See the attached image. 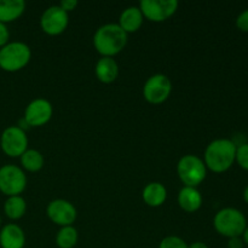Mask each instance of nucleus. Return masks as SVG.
Listing matches in <instances>:
<instances>
[{
    "label": "nucleus",
    "instance_id": "14",
    "mask_svg": "<svg viewBox=\"0 0 248 248\" xmlns=\"http://www.w3.org/2000/svg\"><path fill=\"white\" fill-rule=\"evenodd\" d=\"M177 201L182 210L188 213H194L200 210L202 206V195L196 188L184 186L179 190Z\"/></svg>",
    "mask_w": 248,
    "mask_h": 248
},
{
    "label": "nucleus",
    "instance_id": "31",
    "mask_svg": "<svg viewBox=\"0 0 248 248\" xmlns=\"http://www.w3.org/2000/svg\"><path fill=\"white\" fill-rule=\"evenodd\" d=\"M0 227H1V217H0Z\"/></svg>",
    "mask_w": 248,
    "mask_h": 248
},
{
    "label": "nucleus",
    "instance_id": "4",
    "mask_svg": "<svg viewBox=\"0 0 248 248\" xmlns=\"http://www.w3.org/2000/svg\"><path fill=\"white\" fill-rule=\"evenodd\" d=\"M31 58V47L22 41H12L0 48V68L5 72L15 73L23 69Z\"/></svg>",
    "mask_w": 248,
    "mask_h": 248
},
{
    "label": "nucleus",
    "instance_id": "25",
    "mask_svg": "<svg viewBox=\"0 0 248 248\" xmlns=\"http://www.w3.org/2000/svg\"><path fill=\"white\" fill-rule=\"evenodd\" d=\"M9 39H10L9 28L6 27V24L0 22V48L4 47L6 44H9Z\"/></svg>",
    "mask_w": 248,
    "mask_h": 248
},
{
    "label": "nucleus",
    "instance_id": "8",
    "mask_svg": "<svg viewBox=\"0 0 248 248\" xmlns=\"http://www.w3.org/2000/svg\"><path fill=\"white\" fill-rule=\"evenodd\" d=\"M178 5L177 0H142L140 10L145 19L159 23L173 16Z\"/></svg>",
    "mask_w": 248,
    "mask_h": 248
},
{
    "label": "nucleus",
    "instance_id": "2",
    "mask_svg": "<svg viewBox=\"0 0 248 248\" xmlns=\"http://www.w3.org/2000/svg\"><path fill=\"white\" fill-rule=\"evenodd\" d=\"M127 34L118 23H107L99 27L93 35V46L102 57H114L125 48Z\"/></svg>",
    "mask_w": 248,
    "mask_h": 248
},
{
    "label": "nucleus",
    "instance_id": "27",
    "mask_svg": "<svg viewBox=\"0 0 248 248\" xmlns=\"http://www.w3.org/2000/svg\"><path fill=\"white\" fill-rule=\"evenodd\" d=\"M245 244L242 237H232L228 241V248H244Z\"/></svg>",
    "mask_w": 248,
    "mask_h": 248
},
{
    "label": "nucleus",
    "instance_id": "5",
    "mask_svg": "<svg viewBox=\"0 0 248 248\" xmlns=\"http://www.w3.org/2000/svg\"><path fill=\"white\" fill-rule=\"evenodd\" d=\"M177 174L186 186L196 188L205 181L207 169L201 157L196 155H184L177 164Z\"/></svg>",
    "mask_w": 248,
    "mask_h": 248
},
{
    "label": "nucleus",
    "instance_id": "1",
    "mask_svg": "<svg viewBox=\"0 0 248 248\" xmlns=\"http://www.w3.org/2000/svg\"><path fill=\"white\" fill-rule=\"evenodd\" d=\"M237 144L228 138L215 140L206 147L203 162L206 169L215 173L227 172L234 165Z\"/></svg>",
    "mask_w": 248,
    "mask_h": 248
},
{
    "label": "nucleus",
    "instance_id": "29",
    "mask_svg": "<svg viewBox=\"0 0 248 248\" xmlns=\"http://www.w3.org/2000/svg\"><path fill=\"white\" fill-rule=\"evenodd\" d=\"M241 237H242V240H244V244L247 245V246H248V225H247L246 229H245L244 234H242Z\"/></svg>",
    "mask_w": 248,
    "mask_h": 248
},
{
    "label": "nucleus",
    "instance_id": "15",
    "mask_svg": "<svg viewBox=\"0 0 248 248\" xmlns=\"http://www.w3.org/2000/svg\"><path fill=\"white\" fill-rule=\"evenodd\" d=\"M97 79L103 84H111L119 75V65L113 57H102L94 67Z\"/></svg>",
    "mask_w": 248,
    "mask_h": 248
},
{
    "label": "nucleus",
    "instance_id": "12",
    "mask_svg": "<svg viewBox=\"0 0 248 248\" xmlns=\"http://www.w3.org/2000/svg\"><path fill=\"white\" fill-rule=\"evenodd\" d=\"M53 114L52 104L45 98H36L27 106L24 118L29 127H40L51 120Z\"/></svg>",
    "mask_w": 248,
    "mask_h": 248
},
{
    "label": "nucleus",
    "instance_id": "6",
    "mask_svg": "<svg viewBox=\"0 0 248 248\" xmlns=\"http://www.w3.org/2000/svg\"><path fill=\"white\" fill-rule=\"evenodd\" d=\"M27 186V176L16 165H4L0 167V191L4 195H21Z\"/></svg>",
    "mask_w": 248,
    "mask_h": 248
},
{
    "label": "nucleus",
    "instance_id": "24",
    "mask_svg": "<svg viewBox=\"0 0 248 248\" xmlns=\"http://www.w3.org/2000/svg\"><path fill=\"white\" fill-rule=\"evenodd\" d=\"M236 27L241 31L248 33V9L244 10L236 18Z\"/></svg>",
    "mask_w": 248,
    "mask_h": 248
},
{
    "label": "nucleus",
    "instance_id": "30",
    "mask_svg": "<svg viewBox=\"0 0 248 248\" xmlns=\"http://www.w3.org/2000/svg\"><path fill=\"white\" fill-rule=\"evenodd\" d=\"M242 196H244V200H245V202L248 203V186H246V188H245V190H244V194H242Z\"/></svg>",
    "mask_w": 248,
    "mask_h": 248
},
{
    "label": "nucleus",
    "instance_id": "9",
    "mask_svg": "<svg viewBox=\"0 0 248 248\" xmlns=\"http://www.w3.org/2000/svg\"><path fill=\"white\" fill-rule=\"evenodd\" d=\"M172 92V82L165 74H154L145 81L143 97L150 104H161Z\"/></svg>",
    "mask_w": 248,
    "mask_h": 248
},
{
    "label": "nucleus",
    "instance_id": "22",
    "mask_svg": "<svg viewBox=\"0 0 248 248\" xmlns=\"http://www.w3.org/2000/svg\"><path fill=\"white\" fill-rule=\"evenodd\" d=\"M235 162H237V165L242 170L248 171V143H242V144L237 145Z\"/></svg>",
    "mask_w": 248,
    "mask_h": 248
},
{
    "label": "nucleus",
    "instance_id": "21",
    "mask_svg": "<svg viewBox=\"0 0 248 248\" xmlns=\"http://www.w3.org/2000/svg\"><path fill=\"white\" fill-rule=\"evenodd\" d=\"M78 239V230L73 225L62 227L56 235V244L60 248H73L77 246Z\"/></svg>",
    "mask_w": 248,
    "mask_h": 248
},
{
    "label": "nucleus",
    "instance_id": "23",
    "mask_svg": "<svg viewBox=\"0 0 248 248\" xmlns=\"http://www.w3.org/2000/svg\"><path fill=\"white\" fill-rule=\"evenodd\" d=\"M159 248H188V245L178 236H167L160 242Z\"/></svg>",
    "mask_w": 248,
    "mask_h": 248
},
{
    "label": "nucleus",
    "instance_id": "13",
    "mask_svg": "<svg viewBox=\"0 0 248 248\" xmlns=\"http://www.w3.org/2000/svg\"><path fill=\"white\" fill-rule=\"evenodd\" d=\"M26 245V235L21 227L10 223L0 230V247L1 248H23Z\"/></svg>",
    "mask_w": 248,
    "mask_h": 248
},
{
    "label": "nucleus",
    "instance_id": "3",
    "mask_svg": "<svg viewBox=\"0 0 248 248\" xmlns=\"http://www.w3.org/2000/svg\"><path fill=\"white\" fill-rule=\"evenodd\" d=\"M247 225V219L244 213L235 207L222 208L213 218V227L216 232L228 239L241 237Z\"/></svg>",
    "mask_w": 248,
    "mask_h": 248
},
{
    "label": "nucleus",
    "instance_id": "20",
    "mask_svg": "<svg viewBox=\"0 0 248 248\" xmlns=\"http://www.w3.org/2000/svg\"><path fill=\"white\" fill-rule=\"evenodd\" d=\"M19 159H21L22 167L28 172L40 171L45 162L43 154L35 149H27Z\"/></svg>",
    "mask_w": 248,
    "mask_h": 248
},
{
    "label": "nucleus",
    "instance_id": "10",
    "mask_svg": "<svg viewBox=\"0 0 248 248\" xmlns=\"http://www.w3.org/2000/svg\"><path fill=\"white\" fill-rule=\"evenodd\" d=\"M69 24V15L60 5H53L43 12L40 27L47 35H60Z\"/></svg>",
    "mask_w": 248,
    "mask_h": 248
},
{
    "label": "nucleus",
    "instance_id": "28",
    "mask_svg": "<svg viewBox=\"0 0 248 248\" xmlns=\"http://www.w3.org/2000/svg\"><path fill=\"white\" fill-rule=\"evenodd\" d=\"M188 248H208V246L205 244V242L196 241L194 242V244H191L190 246H188Z\"/></svg>",
    "mask_w": 248,
    "mask_h": 248
},
{
    "label": "nucleus",
    "instance_id": "11",
    "mask_svg": "<svg viewBox=\"0 0 248 248\" xmlns=\"http://www.w3.org/2000/svg\"><path fill=\"white\" fill-rule=\"evenodd\" d=\"M46 215L51 222L60 225L61 228L73 225L78 217L75 206L63 199H56L51 201L46 207Z\"/></svg>",
    "mask_w": 248,
    "mask_h": 248
},
{
    "label": "nucleus",
    "instance_id": "18",
    "mask_svg": "<svg viewBox=\"0 0 248 248\" xmlns=\"http://www.w3.org/2000/svg\"><path fill=\"white\" fill-rule=\"evenodd\" d=\"M26 10L23 0H0V22L4 24L18 19Z\"/></svg>",
    "mask_w": 248,
    "mask_h": 248
},
{
    "label": "nucleus",
    "instance_id": "17",
    "mask_svg": "<svg viewBox=\"0 0 248 248\" xmlns=\"http://www.w3.org/2000/svg\"><path fill=\"white\" fill-rule=\"evenodd\" d=\"M143 201L150 207H159L164 205L167 199V190L164 184L159 182H152L147 184L142 193Z\"/></svg>",
    "mask_w": 248,
    "mask_h": 248
},
{
    "label": "nucleus",
    "instance_id": "19",
    "mask_svg": "<svg viewBox=\"0 0 248 248\" xmlns=\"http://www.w3.org/2000/svg\"><path fill=\"white\" fill-rule=\"evenodd\" d=\"M27 203L21 195L9 196L4 203V213L9 219L18 220L26 215Z\"/></svg>",
    "mask_w": 248,
    "mask_h": 248
},
{
    "label": "nucleus",
    "instance_id": "7",
    "mask_svg": "<svg viewBox=\"0 0 248 248\" xmlns=\"http://www.w3.org/2000/svg\"><path fill=\"white\" fill-rule=\"evenodd\" d=\"M1 150L10 157H21L28 149V137L19 126H10L0 136Z\"/></svg>",
    "mask_w": 248,
    "mask_h": 248
},
{
    "label": "nucleus",
    "instance_id": "16",
    "mask_svg": "<svg viewBox=\"0 0 248 248\" xmlns=\"http://www.w3.org/2000/svg\"><path fill=\"white\" fill-rule=\"evenodd\" d=\"M143 19L144 17H143L140 7L130 6L121 12L118 24L126 34L135 33L142 27Z\"/></svg>",
    "mask_w": 248,
    "mask_h": 248
},
{
    "label": "nucleus",
    "instance_id": "26",
    "mask_svg": "<svg viewBox=\"0 0 248 248\" xmlns=\"http://www.w3.org/2000/svg\"><path fill=\"white\" fill-rule=\"evenodd\" d=\"M60 6L62 7L65 12H70L73 11V10L77 9L78 1L77 0H63V1H61Z\"/></svg>",
    "mask_w": 248,
    "mask_h": 248
}]
</instances>
